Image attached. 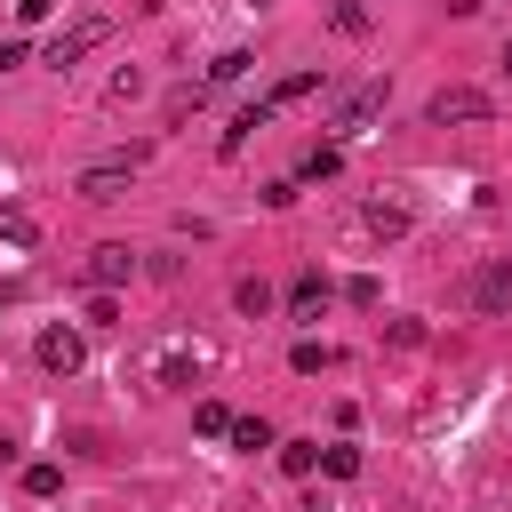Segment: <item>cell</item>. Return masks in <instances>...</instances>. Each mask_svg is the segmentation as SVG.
Instances as JSON below:
<instances>
[{"instance_id":"6da1fadb","label":"cell","mask_w":512,"mask_h":512,"mask_svg":"<svg viewBox=\"0 0 512 512\" xmlns=\"http://www.w3.org/2000/svg\"><path fill=\"white\" fill-rule=\"evenodd\" d=\"M424 120H432V128H488V120H496V96H488V88H464V80H448V88H432Z\"/></svg>"},{"instance_id":"7a4b0ae2","label":"cell","mask_w":512,"mask_h":512,"mask_svg":"<svg viewBox=\"0 0 512 512\" xmlns=\"http://www.w3.org/2000/svg\"><path fill=\"white\" fill-rule=\"evenodd\" d=\"M152 160V144H128V152H104V160H88L80 168V200H120L128 184H136V168Z\"/></svg>"},{"instance_id":"3957f363","label":"cell","mask_w":512,"mask_h":512,"mask_svg":"<svg viewBox=\"0 0 512 512\" xmlns=\"http://www.w3.org/2000/svg\"><path fill=\"white\" fill-rule=\"evenodd\" d=\"M104 40H112V16H80V24H64V32L48 40V56H40V64H48V72H72V64H80V56H96Z\"/></svg>"},{"instance_id":"277c9868","label":"cell","mask_w":512,"mask_h":512,"mask_svg":"<svg viewBox=\"0 0 512 512\" xmlns=\"http://www.w3.org/2000/svg\"><path fill=\"white\" fill-rule=\"evenodd\" d=\"M80 280H88L96 296H112V288H128V280H136V248H128V240H104V248H88V264H80Z\"/></svg>"},{"instance_id":"5b68a950","label":"cell","mask_w":512,"mask_h":512,"mask_svg":"<svg viewBox=\"0 0 512 512\" xmlns=\"http://www.w3.org/2000/svg\"><path fill=\"white\" fill-rule=\"evenodd\" d=\"M32 360H40L48 376H72V368L88 360V344H80V328H64V320H56V328H40V336H32Z\"/></svg>"},{"instance_id":"8992f818","label":"cell","mask_w":512,"mask_h":512,"mask_svg":"<svg viewBox=\"0 0 512 512\" xmlns=\"http://www.w3.org/2000/svg\"><path fill=\"white\" fill-rule=\"evenodd\" d=\"M376 112H384V80H368V88H352V96L336 104V120H328V136L344 144V136H360V128L376 120Z\"/></svg>"},{"instance_id":"52a82bcc","label":"cell","mask_w":512,"mask_h":512,"mask_svg":"<svg viewBox=\"0 0 512 512\" xmlns=\"http://www.w3.org/2000/svg\"><path fill=\"white\" fill-rule=\"evenodd\" d=\"M272 120H280V112H272L264 96H256V104H240V112H232V128L216 136V152H224V160H240V152H248V136H264Z\"/></svg>"},{"instance_id":"ba28073f","label":"cell","mask_w":512,"mask_h":512,"mask_svg":"<svg viewBox=\"0 0 512 512\" xmlns=\"http://www.w3.org/2000/svg\"><path fill=\"white\" fill-rule=\"evenodd\" d=\"M328 296H336V288H328V272H296V288H288V320H320V312H328Z\"/></svg>"},{"instance_id":"9c48e42d","label":"cell","mask_w":512,"mask_h":512,"mask_svg":"<svg viewBox=\"0 0 512 512\" xmlns=\"http://www.w3.org/2000/svg\"><path fill=\"white\" fill-rule=\"evenodd\" d=\"M472 304L480 312H512V264H480L472 272Z\"/></svg>"},{"instance_id":"30bf717a","label":"cell","mask_w":512,"mask_h":512,"mask_svg":"<svg viewBox=\"0 0 512 512\" xmlns=\"http://www.w3.org/2000/svg\"><path fill=\"white\" fill-rule=\"evenodd\" d=\"M360 224H368L376 240H400V232H408V208H400V200H368V208H360Z\"/></svg>"},{"instance_id":"8fae6325","label":"cell","mask_w":512,"mask_h":512,"mask_svg":"<svg viewBox=\"0 0 512 512\" xmlns=\"http://www.w3.org/2000/svg\"><path fill=\"white\" fill-rule=\"evenodd\" d=\"M224 440H232V448H248V456H256V448H280V432H272L264 416H232V432H224Z\"/></svg>"},{"instance_id":"7c38bea8","label":"cell","mask_w":512,"mask_h":512,"mask_svg":"<svg viewBox=\"0 0 512 512\" xmlns=\"http://www.w3.org/2000/svg\"><path fill=\"white\" fill-rule=\"evenodd\" d=\"M304 96H320V72H288V80H280L264 104H272V112H288V104H304Z\"/></svg>"},{"instance_id":"4fadbf2b","label":"cell","mask_w":512,"mask_h":512,"mask_svg":"<svg viewBox=\"0 0 512 512\" xmlns=\"http://www.w3.org/2000/svg\"><path fill=\"white\" fill-rule=\"evenodd\" d=\"M336 168H344V144H312V152H304V176H296V184H328Z\"/></svg>"},{"instance_id":"5bb4252c","label":"cell","mask_w":512,"mask_h":512,"mask_svg":"<svg viewBox=\"0 0 512 512\" xmlns=\"http://www.w3.org/2000/svg\"><path fill=\"white\" fill-rule=\"evenodd\" d=\"M288 368H296V376H320V368H336V352H328V344H312V336H304V344H296V352H288Z\"/></svg>"},{"instance_id":"9a60e30c","label":"cell","mask_w":512,"mask_h":512,"mask_svg":"<svg viewBox=\"0 0 512 512\" xmlns=\"http://www.w3.org/2000/svg\"><path fill=\"white\" fill-rule=\"evenodd\" d=\"M192 376H200V352H184V344L160 352V384H192Z\"/></svg>"},{"instance_id":"2e32d148","label":"cell","mask_w":512,"mask_h":512,"mask_svg":"<svg viewBox=\"0 0 512 512\" xmlns=\"http://www.w3.org/2000/svg\"><path fill=\"white\" fill-rule=\"evenodd\" d=\"M192 432L224 440V432H232V408H224V400H200V408H192Z\"/></svg>"},{"instance_id":"e0dca14e","label":"cell","mask_w":512,"mask_h":512,"mask_svg":"<svg viewBox=\"0 0 512 512\" xmlns=\"http://www.w3.org/2000/svg\"><path fill=\"white\" fill-rule=\"evenodd\" d=\"M328 24H336L344 40H360V32H368V0H336V8H328Z\"/></svg>"},{"instance_id":"ac0fdd59","label":"cell","mask_w":512,"mask_h":512,"mask_svg":"<svg viewBox=\"0 0 512 512\" xmlns=\"http://www.w3.org/2000/svg\"><path fill=\"white\" fill-rule=\"evenodd\" d=\"M248 64H256V56H248V48H224V56H216V64H208V88H224V80H240V72H248Z\"/></svg>"},{"instance_id":"d6986e66","label":"cell","mask_w":512,"mask_h":512,"mask_svg":"<svg viewBox=\"0 0 512 512\" xmlns=\"http://www.w3.org/2000/svg\"><path fill=\"white\" fill-rule=\"evenodd\" d=\"M0 240H16V248H32V240H40V224H32L24 208H0Z\"/></svg>"},{"instance_id":"ffe728a7","label":"cell","mask_w":512,"mask_h":512,"mask_svg":"<svg viewBox=\"0 0 512 512\" xmlns=\"http://www.w3.org/2000/svg\"><path fill=\"white\" fill-rule=\"evenodd\" d=\"M312 464H320V448H312V440H280V472H296V480H304Z\"/></svg>"},{"instance_id":"44dd1931","label":"cell","mask_w":512,"mask_h":512,"mask_svg":"<svg viewBox=\"0 0 512 512\" xmlns=\"http://www.w3.org/2000/svg\"><path fill=\"white\" fill-rule=\"evenodd\" d=\"M56 488H64V472H56V464H24V496H40V504H48Z\"/></svg>"},{"instance_id":"7402d4cb","label":"cell","mask_w":512,"mask_h":512,"mask_svg":"<svg viewBox=\"0 0 512 512\" xmlns=\"http://www.w3.org/2000/svg\"><path fill=\"white\" fill-rule=\"evenodd\" d=\"M232 304L256 320V312H272V288H264V280H240V288H232Z\"/></svg>"},{"instance_id":"603a6c76","label":"cell","mask_w":512,"mask_h":512,"mask_svg":"<svg viewBox=\"0 0 512 512\" xmlns=\"http://www.w3.org/2000/svg\"><path fill=\"white\" fill-rule=\"evenodd\" d=\"M320 472H336V480H352V472H360V448H344V440H336V448H320Z\"/></svg>"},{"instance_id":"cb8c5ba5","label":"cell","mask_w":512,"mask_h":512,"mask_svg":"<svg viewBox=\"0 0 512 512\" xmlns=\"http://www.w3.org/2000/svg\"><path fill=\"white\" fill-rule=\"evenodd\" d=\"M344 296H352V304H360V312H376V304H384V288H376V280H368V272H360V280H344Z\"/></svg>"},{"instance_id":"d4e9b609","label":"cell","mask_w":512,"mask_h":512,"mask_svg":"<svg viewBox=\"0 0 512 512\" xmlns=\"http://www.w3.org/2000/svg\"><path fill=\"white\" fill-rule=\"evenodd\" d=\"M296 192H304V184H296V176H280V184H264V208H296Z\"/></svg>"},{"instance_id":"484cf974","label":"cell","mask_w":512,"mask_h":512,"mask_svg":"<svg viewBox=\"0 0 512 512\" xmlns=\"http://www.w3.org/2000/svg\"><path fill=\"white\" fill-rule=\"evenodd\" d=\"M48 8H56V0H16V16H24V24H40Z\"/></svg>"},{"instance_id":"4316f807","label":"cell","mask_w":512,"mask_h":512,"mask_svg":"<svg viewBox=\"0 0 512 512\" xmlns=\"http://www.w3.org/2000/svg\"><path fill=\"white\" fill-rule=\"evenodd\" d=\"M504 80H512V40H504Z\"/></svg>"},{"instance_id":"83f0119b","label":"cell","mask_w":512,"mask_h":512,"mask_svg":"<svg viewBox=\"0 0 512 512\" xmlns=\"http://www.w3.org/2000/svg\"><path fill=\"white\" fill-rule=\"evenodd\" d=\"M256 8H264V0H256Z\"/></svg>"}]
</instances>
